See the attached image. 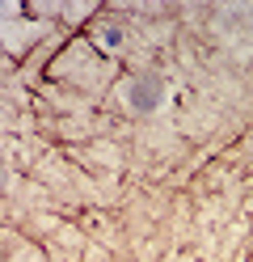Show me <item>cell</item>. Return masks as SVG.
I'll list each match as a JSON object with an SVG mask.
<instances>
[{"mask_svg":"<svg viewBox=\"0 0 253 262\" xmlns=\"http://www.w3.org/2000/svg\"><path fill=\"white\" fill-rule=\"evenodd\" d=\"M131 106L135 110H156L160 106V80H152V76L135 80L131 85Z\"/></svg>","mask_w":253,"mask_h":262,"instance_id":"cell-1","label":"cell"}]
</instances>
